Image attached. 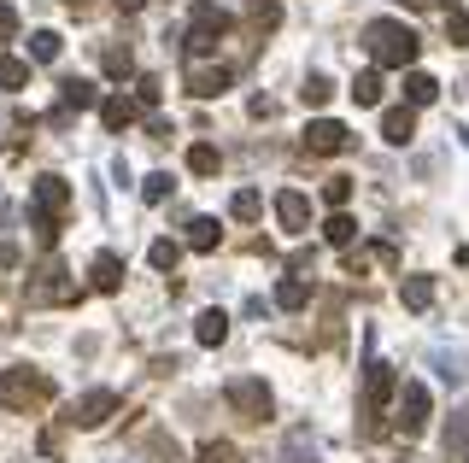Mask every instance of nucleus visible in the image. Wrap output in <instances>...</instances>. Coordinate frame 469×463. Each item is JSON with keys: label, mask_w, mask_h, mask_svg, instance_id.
<instances>
[{"label": "nucleus", "mask_w": 469, "mask_h": 463, "mask_svg": "<svg viewBox=\"0 0 469 463\" xmlns=\"http://www.w3.org/2000/svg\"><path fill=\"white\" fill-rule=\"evenodd\" d=\"M364 47H370V59H376V65H387V70L416 65V53H423L416 29L399 24V18H376V24H364Z\"/></svg>", "instance_id": "f257e3e1"}, {"label": "nucleus", "mask_w": 469, "mask_h": 463, "mask_svg": "<svg viewBox=\"0 0 469 463\" xmlns=\"http://www.w3.org/2000/svg\"><path fill=\"white\" fill-rule=\"evenodd\" d=\"M53 399V381L36 376V370H0V405L6 410H29Z\"/></svg>", "instance_id": "f03ea898"}, {"label": "nucleus", "mask_w": 469, "mask_h": 463, "mask_svg": "<svg viewBox=\"0 0 469 463\" xmlns=\"http://www.w3.org/2000/svg\"><path fill=\"white\" fill-rule=\"evenodd\" d=\"M29 199H36V229L53 240L59 217H65V206H71V188H65V176H36V183H29Z\"/></svg>", "instance_id": "7ed1b4c3"}, {"label": "nucleus", "mask_w": 469, "mask_h": 463, "mask_svg": "<svg viewBox=\"0 0 469 463\" xmlns=\"http://www.w3.org/2000/svg\"><path fill=\"white\" fill-rule=\"evenodd\" d=\"M217 36H229V12H223V6H212V0H199L194 24H188V53H212Z\"/></svg>", "instance_id": "20e7f679"}, {"label": "nucleus", "mask_w": 469, "mask_h": 463, "mask_svg": "<svg viewBox=\"0 0 469 463\" xmlns=\"http://www.w3.org/2000/svg\"><path fill=\"white\" fill-rule=\"evenodd\" d=\"M229 405H235V410H241V417L247 422H264V417H271V387H264V381H258V376H235V381H229Z\"/></svg>", "instance_id": "39448f33"}, {"label": "nucleus", "mask_w": 469, "mask_h": 463, "mask_svg": "<svg viewBox=\"0 0 469 463\" xmlns=\"http://www.w3.org/2000/svg\"><path fill=\"white\" fill-rule=\"evenodd\" d=\"M399 435H405V440H416V435H423V428H428V387H423V381H405V387H399Z\"/></svg>", "instance_id": "423d86ee"}, {"label": "nucleus", "mask_w": 469, "mask_h": 463, "mask_svg": "<svg viewBox=\"0 0 469 463\" xmlns=\"http://www.w3.org/2000/svg\"><path fill=\"white\" fill-rule=\"evenodd\" d=\"M352 147V129L335 124V118H317V124H305V153H346Z\"/></svg>", "instance_id": "0eeeda50"}, {"label": "nucleus", "mask_w": 469, "mask_h": 463, "mask_svg": "<svg viewBox=\"0 0 469 463\" xmlns=\"http://www.w3.org/2000/svg\"><path fill=\"white\" fill-rule=\"evenodd\" d=\"M106 417H117V394H112V387H94V394H83L71 405V422H77V428H100Z\"/></svg>", "instance_id": "6e6552de"}, {"label": "nucleus", "mask_w": 469, "mask_h": 463, "mask_svg": "<svg viewBox=\"0 0 469 463\" xmlns=\"http://www.w3.org/2000/svg\"><path fill=\"white\" fill-rule=\"evenodd\" d=\"M229 83H235V77H229L223 65H194V70H188V94H194V100H217V94H229Z\"/></svg>", "instance_id": "1a4fd4ad"}, {"label": "nucleus", "mask_w": 469, "mask_h": 463, "mask_svg": "<svg viewBox=\"0 0 469 463\" xmlns=\"http://www.w3.org/2000/svg\"><path fill=\"white\" fill-rule=\"evenodd\" d=\"M393 394H399V381H393V370H387V364H370V370H364V410H370V417H376V410H382Z\"/></svg>", "instance_id": "9d476101"}, {"label": "nucleus", "mask_w": 469, "mask_h": 463, "mask_svg": "<svg viewBox=\"0 0 469 463\" xmlns=\"http://www.w3.org/2000/svg\"><path fill=\"white\" fill-rule=\"evenodd\" d=\"M276 217H282V229H294V235H299V229L311 223V199L299 194V188H282V194H276Z\"/></svg>", "instance_id": "9b49d317"}, {"label": "nucleus", "mask_w": 469, "mask_h": 463, "mask_svg": "<svg viewBox=\"0 0 469 463\" xmlns=\"http://www.w3.org/2000/svg\"><path fill=\"white\" fill-rule=\"evenodd\" d=\"M88 276H94V288H100V294H117V288H124V258H117V253H94Z\"/></svg>", "instance_id": "f8f14e48"}, {"label": "nucleus", "mask_w": 469, "mask_h": 463, "mask_svg": "<svg viewBox=\"0 0 469 463\" xmlns=\"http://www.w3.org/2000/svg\"><path fill=\"white\" fill-rule=\"evenodd\" d=\"M59 100H65V112H83V106H100V88L88 77H65L59 83Z\"/></svg>", "instance_id": "ddd939ff"}, {"label": "nucleus", "mask_w": 469, "mask_h": 463, "mask_svg": "<svg viewBox=\"0 0 469 463\" xmlns=\"http://www.w3.org/2000/svg\"><path fill=\"white\" fill-rule=\"evenodd\" d=\"M194 340H199V346H223V340H229V317H223V311H199V317H194Z\"/></svg>", "instance_id": "4468645a"}, {"label": "nucleus", "mask_w": 469, "mask_h": 463, "mask_svg": "<svg viewBox=\"0 0 469 463\" xmlns=\"http://www.w3.org/2000/svg\"><path fill=\"white\" fill-rule=\"evenodd\" d=\"M382 135L393 141V147H405V141L416 135V112H411V106H393V112L382 118Z\"/></svg>", "instance_id": "2eb2a0df"}, {"label": "nucleus", "mask_w": 469, "mask_h": 463, "mask_svg": "<svg viewBox=\"0 0 469 463\" xmlns=\"http://www.w3.org/2000/svg\"><path fill=\"white\" fill-rule=\"evenodd\" d=\"M135 112H142V106H135V100H124V94L100 100V124H106V129H129V124H135Z\"/></svg>", "instance_id": "dca6fc26"}, {"label": "nucleus", "mask_w": 469, "mask_h": 463, "mask_svg": "<svg viewBox=\"0 0 469 463\" xmlns=\"http://www.w3.org/2000/svg\"><path fill=\"white\" fill-rule=\"evenodd\" d=\"M276 305H282V311H305V305H311L305 276H282V281H276Z\"/></svg>", "instance_id": "f3484780"}, {"label": "nucleus", "mask_w": 469, "mask_h": 463, "mask_svg": "<svg viewBox=\"0 0 469 463\" xmlns=\"http://www.w3.org/2000/svg\"><path fill=\"white\" fill-rule=\"evenodd\" d=\"M434 94H441V83H434L428 70H411V77H405V106H434Z\"/></svg>", "instance_id": "a211bd4d"}, {"label": "nucleus", "mask_w": 469, "mask_h": 463, "mask_svg": "<svg viewBox=\"0 0 469 463\" xmlns=\"http://www.w3.org/2000/svg\"><path fill=\"white\" fill-rule=\"evenodd\" d=\"M42 276L47 281H36V288H29V299H36V305H42V299H71V281H59V276H65L59 264H47Z\"/></svg>", "instance_id": "6ab92c4d"}, {"label": "nucleus", "mask_w": 469, "mask_h": 463, "mask_svg": "<svg viewBox=\"0 0 469 463\" xmlns=\"http://www.w3.org/2000/svg\"><path fill=\"white\" fill-rule=\"evenodd\" d=\"M217 165H223V153H217L212 141H194V147H188V170H194V176H217Z\"/></svg>", "instance_id": "aec40b11"}, {"label": "nucleus", "mask_w": 469, "mask_h": 463, "mask_svg": "<svg viewBox=\"0 0 469 463\" xmlns=\"http://www.w3.org/2000/svg\"><path fill=\"white\" fill-rule=\"evenodd\" d=\"M217 240H223L217 217H194V223H188V247H194V253H212Z\"/></svg>", "instance_id": "412c9836"}, {"label": "nucleus", "mask_w": 469, "mask_h": 463, "mask_svg": "<svg viewBox=\"0 0 469 463\" xmlns=\"http://www.w3.org/2000/svg\"><path fill=\"white\" fill-rule=\"evenodd\" d=\"M399 294H405V305H411V311H428V305H434V281H428V276H405Z\"/></svg>", "instance_id": "4be33fe9"}, {"label": "nucleus", "mask_w": 469, "mask_h": 463, "mask_svg": "<svg viewBox=\"0 0 469 463\" xmlns=\"http://www.w3.org/2000/svg\"><path fill=\"white\" fill-rule=\"evenodd\" d=\"M323 235H328V247H352L358 223H352V217H346V211H335V217H328V223H323Z\"/></svg>", "instance_id": "5701e85b"}, {"label": "nucleus", "mask_w": 469, "mask_h": 463, "mask_svg": "<svg viewBox=\"0 0 469 463\" xmlns=\"http://www.w3.org/2000/svg\"><path fill=\"white\" fill-rule=\"evenodd\" d=\"M247 24L253 29H276L282 24V6H276V0H253V6H247Z\"/></svg>", "instance_id": "b1692460"}, {"label": "nucleus", "mask_w": 469, "mask_h": 463, "mask_svg": "<svg viewBox=\"0 0 469 463\" xmlns=\"http://www.w3.org/2000/svg\"><path fill=\"white\" fill-rule=\"evenodd\" d=\"M434 370H441V381H452V387H457V381L469 376V364H464V352H434Z\"/></svg>", "instance_id": "393cba45"}, {"label": "nucleus", "mask_w": 469, "mask_h": 463, "mask_svg": "<svg viewBox=\"0 0 469 463\" xmlns=\"http://www.w3.org/2000/svg\"><path fill=\"white\" fill-rule=\"evenodd\" d=\"M469 446V405L452 410V422H446V451H464Z\"/></svg>", "instance_id": "a878e982"}, {"label": "nucleus", "mask_w": 469, "mask_h": 463, "mask_svg": "<svg viewBox=\"0 0 469 463\" xmlns=\"http://www.w3.org/2000/svg\"><path fill=\"white\" fill-rule=\"evenodd\" d=\"M29 59H42V65L59 59V36H53V29H36V36H29Z\"/></svg>", "instance_id": "bb28decb"}, {"label": "nucleus", "mask_w": 469, "mask_h": 463, "mask_svg": "<svg viewBox=\"0 0 469 463\" xmlns=\"http://www.w3.org/2000/svg\"><path fill=\"white\" fill-rule=\"evenodd\" d=\"M328 94H335V83H328V77H305V88H299V100H305V106H328Z\"/></svg>", "instance_id": "cd10ccee"}, {"label": "nucleus", "mask_w": 469, "mask_h": 463, "mask_svg": "<svg viewBox=\"0 0 469 463\" xmlns=\"http://www.w3.org/2000/svg\"><path fill=\"white\" fill-rule=\"evenodd\" d=\"M229 211H235V217H241V223H253L258 211H264V199H258V188H241V194L229 199Z\"/></svg>", "instance_id": "c85d7f7f"}, {"label": "nucleus", "mask_w": 469, "mask_h": 463, "mask_svg": "<svg viewBox=\"0 0 469 463\" xmlns=\"http://www.w3.org/2000/svg\"><path fill=\"white\" fill-rule=\"evenodd\" d=\"M287 463H317V446H311V435L299 428V435H287V451H282Z\"/></svg>", "instance_id": "c756f323"}, {"label": "nucleus", "mask_w": 469, "mask_h": 463, "mask_svg": "<svg viewBox=\"0 0 469 463\" xmlns=\"http://www.w3.org/2000/svg\"><path fill=\"white\" fill-rule=\"evenodd\" d=\"M352 100H358V106H376V100H382V77H376V70H364V77L352 83Z\"/></svg>", "instance_id": "7c9ffc66"}, {"label": "nucleus", "mask_w": 469, "mask_h": 463, "mask_svg": "<svg viewBox=\"0 0 469 463\" xmlns=\"http://www.w3.org/2000/svg\"><path fill=\"white\" fill-rule=\"evenodd\" d=\"M142 199H147V206H165V199H171V176H165V170H153V176L142 183Z\"/></svg>", "instance_id": "2f4dec72"}, {"label": "nucleus", "mask_w": 469, "mask_h": 463, "mask_svg": "<svg viewBox=\"0 0 469 463\" xmlns=\"http://www.w3.org/2000/svg\"><path fill=\"white\" fill-rule=\"evenodd\" d=\"M199 463H241V451L229 446V440H206V446H199Z\"/></svg>", "instance_id": "473e14b6"}, {"label": "nucleus", "mask_w": 469, "mask_h": 463, "mask_svg": "<svg viewBox=\"0 0 469 463\" xmlns=\"http://www.w3.org/2000/svg\"><path fill=\"white\" fill-rule=\"evenodd\" d=\"M446 36H452V47H469V12H464V6L446 12Z\"/></svg>", "instance_id": "72a5a7b5"}, {"label": "nucleus", "mask_w": 469, "mask_h": 463, "mask_svg": "<svg viewBox=\"0 0 469 463\" xmlns=\"http://www.w3.org/2000/svg\"><path fill=\"white\" fill-rule=\"evenodd\" d=\"M24 83H29L24 59H0V88H24Z\"/></svg>", "instance_id": "f704fd0d"}, {"label": "nucleus", "mask_w": 469, "mask_h": 463, "mask_svg": "<svg viewBox=\"0 0 469 463\" xmlns=\"http://www.w3.org/2000/svg\"><path fill=\"white\" fill-rule=\"evenodd\" d=\"M153 270H176V258H182V247H176V240H153Z\"/></svg>", "instance_id": "c9c22d12"}, {"label": "nucleus", "mask_w": 469, "mask_h": 463, "mask_svg": "<svg viewBox=\"0 0 469 463\" xmlns=\"http://www.w3.org/2000/svg\"><path fill=\"white\" fill-rule=\"evenodd\" d=\"M323 199H328V206H335V211H341V206H346V199H352V183H346V176H328V188H323Z\"/></svg>", "instance_id": "e433bc0d"}, {"label": "nucleus", "mask_w": 469, "mask_h": 463, "mask_svg": "<svg viewBox=\"0 0 469 463\" xmlns=\"http://www.w3.org/2000/svg\"><path fill=\"white\" fill-rule=\"evenodd\" d=\"M106 70H112V77H129L135 65H129V53H124V47H112V53H106Z\"/></svg>", "instance_id": "4c0bfd02"}, {"label": "nucleus", "mask_w": 469, "mask_h": 463, "mask_svg": "<svg viewBox=\"0 0 469 463\" xmlns=\"http://www.w3.org/2000/svg\"><path fill=\"white\" fill-rule=\"evenodd\" d=\"M135 88H142V106H153V100H158V77H142Z\"/></svg>", "instance_id": "58836bf2"}, {"label": "nucleus", "mask_w": 469, "mask_h": 463, "mask_svg": "<svg viewBox=\"0 0 469 463\" xmlns=\"http://www.w3.org/2000/svg\"><path fill=\"white\" fill-rule=\"evenodd\" d=\"M12 29H18V12H12V6H0V42H6Z\"/></svg>", "instance_id": "ea45409f"}, {"label": "nucleus", "mask_w": 469, "mask_h": 463, "mask_svg": "<svg viewBox=\"0 0 469 463\" xmlns=\"http://www.w3.org/2000/svg\"><path fill=\"white\" fill-rule=\"evenodd\" d=\"M135 6H147V0H117V12H135Z\"/></svg>", "instance_id": "a19ab883"}, {"label": "nucleus", "mask_w": 469, "mask_h": 463, "mask_svg": "<svg viewBox=\"0 0 469 463\" xmlns=\"http://www.w3.org/2000/svg\"><path fill=\"white\" fill-rule=\"evenodd\" d=\"M423 6H446V12H452V6H457V0H423Z\"/></svg>", "instance_id": "79ce46f5"}, {"label": "nucleus", "mask_w": 469, "mask_h": 463, "mask_svg": "<svg viewBox=\"0 0 469 463\" xmlns=\"http://www.w3.org/2000/svg\"><path fill=\"white\" fill-rule=\"evenodd\" d=\"M65 6H77V12H83V6H88V0H65Z\"/></svg>", "instance_id": "37998d69"}, {"label": "nucleus", "mask_w": 469, "mask_h": 463, "mask_svg": "<svg viewBox=\"0 0 469 463\" xmlns=\"http://www.w3.org/2000/svg\"><path fill=\"white\" fill-rule=\"evenodd\" d=\"M457 135H464V147H469V129H457Z\"/></svg>", "instance_id": "c03bdc74"}]
</instances>
